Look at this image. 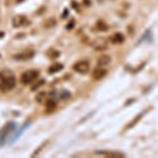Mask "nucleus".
I'll list each match as a JSON object with an SVG mask.
<instances>
[{
    "instance_id": "f257e3e1",
    "label": "nucleus",
    "mask_w": 158,
    "mask_h": 158,
    "mask_svg": "<svg viewBox=\"0 0 158 158\" xmlns=\"http://www.w3.org/2000/svg\"><path fill=\"white\" fill-rule=\"evenodd\" d=\"M16 128H17V124L13 121H10L0 129V147L4 146L7 138L11 136V134L14 131H16Z\"/></svg>"
},
{
    "instance_id": "f03ea898",
    "label": "nucleus",
    "mask_w": 158,
    "mask_h": 158,
    "mask_svg": "<svg viewBox=\"0 0 158 158\" xmlns=\"http://www.w3.org/2000/svg\"><path fill=\"white\" fill-rule=\"evenodd\" d=\"M39 76V72L37 70H29L23 74H21L20 76V81H21L22 85H27L30 83H33Z\"/></svg>"
},
{
    "instance_id": "7ed1b4c3",
    "label": "nucleus",
    "mask_w": 158,
    "mask_h": 158,
    "mask_svg": "<svg viewBox=\"0 0 158 158\" xmlns=\"http://www.w3.org/2000/svg\"><path fill=\"white\" fill-rule=\"evenodd\" d=\"M92 47L97 51H104L108 49L109 47V42L108 39L104 37H99V38H95L94 41L92 42Z\"/></svg>"
},
{
    "instance_id": "20e7f679",
    "label": "nucleus",
    "mask_w": 158,
    "mask_h": 158,
    "mask_svg": "<svg viewBox=\"0 0 158 158\" xmlns=\"http://www.w3.org/2000/svg\"><path fill=\"white\" fill-rule=\"evenodd\" d=\"M73 69L76 71V72L80 73V74H85L90 70V63L85 60L77 61V62L73 65Z\"/></svg>"
},
{
    "instance_id": "39448f33",
    "label": "nucleus",
    "mask_w": 158,
    "mask_h": 158,
    "mask_svg": "<svg viewBox=\"0 0 158 158\" xmlns=\"http://www.w3.org/2000/svg\"><path fill=\"white\" fill-rule=\"evenodd\" d=\"M27 22L29 21H27V17L23 16V15H17V16H15L12 20V24L14 27H22V25L27 24Z\"/></svg>"
},
{
    "instance_id": "423d86ee",
    "label": "nucleus",
    "mask_w": 158,
    "mask_h": 158,
    "mask_svg": "<svg viewBox=\"0 0 158 158\" xmlns=\"http://www.w3.org/2000/svg\"><path fill=\"white\" fill-rule=\"evenodd\" d=\"M35 55V52L32 50H27L25 52H22V53H19V54H16L14 56V58L16 60H29V59H32Z\"/></svg>"
},
{
    "instance_id": "0eeeda50",
    "label": "nucleus",
    "mask_w": 158,
    "mask_h": 158,
    "mask_svg": "<svg viewBox=\"0 0 158 158\" xmlns=\"http://www.w3.org/2000/svg\"><path fill=\"white\" fill-rule=\"evenodd\" d=\"M106 75V71L101 67H98L97 69H95V70L93 71V73H92L93 79H95V80H100V79H102Z\"/></svg>"
},
{
    "instance_id": "6e6552de",
    "label": "nucleus",
    "mask_w": 158,
    "mask_h": 158,
    "mask_svg": "<svg viewBox=\"0 0 158 158\" xmlns=\"http://www.w3.org/2000/svg\"><path fill=\"white\" fill-rule=\"evenodd\" d=\"M111 56H109V55H102V56H100V57L97 59V64H98V67H106V65H109L110 63H111Z\"/></svg>"
},
{
    "instance_id": "1a4fd4ad",
    "label": "nucleus",
    "mask_w": 158,
    "mask_h": 158,
    "mask_svg": "<svg viewBox=\"0 0 158 158\" xmlns=\"http://www.w3.org/2000/svg\"><path fill=\"white\" fill-rule=\"evenodd\" d=\"M15 85H16V78H15L12 74H9V76H7V80H6V90H4V92L13 90V89L15 88Z\"/></svg>"
},
{
    "instance_id": "9d476101",
    "label": "nucleus",
    "mask_w": 158,
    "mask_h": 158,
    "mask_svg": "<svg viewBox=\"0 0 158 158\" xmlns=\"http://www.w3.org/2000/svg\"><path fill=\"white\" fill-rule=\"evenodd\" d=\"M110 40H111L113 43L119 44V43H122L124 41V36L121 34V33H115V34H113L111 37H110Z\"/></svg>"
},
{
    "instance_id": "9b49d317",
    "label": "nucleus",
    "mask_w": 158,
    "mask_h": 158,
    "mask_svg": "<svg viewBox=\"0 0 158 158\" xmlns=\"http://www.w3.org/2000/svg\"><path fill=\"white\" fill-rule=\"evenodd\" d=\"M56 106H57V102H56V100L54 98H50L49 100L47 101V103H45L47 111H49V112L54 111V110L56 109Z\"/></svg>"
},
{
    "instance_id": "f8f14e48",
    "label": "nucleus",
    "mask_w": 158,
    "mask_h": 158,
    "mask_svg": "<svg viewBox=\"0 0 158 158\" xmlns=\"http://www.w3.org/2000/svg\"><path fill=\"white\" fill-rule=\"evenodd\" d=\"M63 69V65L61 64V63H53L52 65L49 68V73L50 74H55L57 72H59V71H61Z\"/></svg>"
},
{
    "instance_id": "ddd939ff",
    "label": "nucleus",
    "mask_w": 158,
    "mask_h": 158,
    "mask_svg": "<svg viewBox=\"0 0 158 158\" xmlns=\"http://www.w3.org/2000/svg\"><path fill=\"white\" fill-rule=\"evenodd\" d=\"M98 154L100 155H104V156H108V157H118V158H121L123 157V154H121V153H116V152H97Z\"/></svg>"
},
{
    "instance_id": "4468645a",
    "label": "nucleus",
    "mask_w": 158,
    "mask_h": 158,
    "mask_svg": "<svg viewBox=\"0 0 158 158\" xmlns=\"http://www.w3.org/2000/svg\"><path fill=\"white\" fill-rule=\"evenodd\" d=\"M96 29H97L99 32H106V31H108L109 27L104 21L99 20V21H97V23H96Z\"/></svg>"
},
{
    "instance_id": "2eb2a0df",
    "label": "nucleus",
    "mask_w": 158,
    "mask_h": 158,
    "mask_svg": "<svg viewBox=\"0 0 158 158\" xmlns=\"http://www.w3.org/2000/svg\"><path fill=\"white\" fill-rule=\"evenodd\" d=\"M7 76H9V75H4L3 73H0V90L3 91V92H4V90H6Z\"/></svg>"
},
{
    "instance_id": "dca6fc26",
    "label": "nucleus",
    "mask_w": 158,
    "mask_h": 158,
    "mask_svg": "<svg viewBox=\"0 0 158 158\" xmlns=\"http://www.w3.org/2000/svg\"><path fill=\"white\" fill-rule=\"evenodd\" d=\"M56 23H57V21H56L54 18H49L43 22V27H44L45 29H51V27H54Z\"/></svg>"
},
{
    "instance_id": "f3484780",
    "label": "nucleus",
    "mask_w": 158,
    "mask_h": 158,
    "mask_svg": "<svg viewBox=\"0 0 158 158\" xmlns=\"http://www.w3.org/2000/svg\"><path fill=\"white\" fill-rule=\"evenodd\" d=\"M44 85V79H41V80H39V81H34L33 82V85H32V88H31V90L32 91H36V90H38V89L40 88L41 85Z\"/></svg>"
},
{
    "instance_id": "a211bd4d",
    "label": "nucleus",
    "mask_w": 158,
    "mask_h": 158,
    "mask_svg": "<svg viewBox=\"0 0 158 158\" xmlns=\"http://www.w3.org/2000/svg\"><path fill=\"white\" fill-rule=\"evenodd\" d=\"M45 96H47V94L45 93H40V94H38V95L36 96V101L37 102H43V100H44V98H45Z\"/></svg>"
},
{
    "instance_id": "6ab92c4d",
    "label": "nucleus",
    "mask_w": 158,
    "mask_h": 158,
    "mask_svg": "<svg viewBox=\"0 0 158 158\" xmlns=\"http://www.w3.org/2000/svg\"><path fill=\"white\" fill-rule=\"evenodd\" d=\"M74 27H75V20H71V21L67 24V27H67V30H72Z\"/></svg>"
},
{
    "instance_id": "aec40b11",
    "label": "nucleus",
    "mask_w": 158,
    "mask_h": 158,
    "mask_svg": "<svg viewBox=\"0 0 158 158\" xmlns=\"http://www.w3.org/2000/svg\"><path fill=\"white\" fill-rule=\"evenodd\" d=\"M52 54L50 53V56H51V58H56V57H58V55H59V52H57V51H52Z\"/></svg>"
},
{
    "instance_id": "412c9836",
    "label": "nucleus",
    "mask_w": 158,
    "mask_h": 158,
    "mask_svg": "<svg viewBox=\"0 0 158 158\" xmlns=\"http://www.w3.org/2000/svg\"><path fill=\"white\" fill-rule=\"evenodd\" d=\"M67 97H70V93H68V92H63L62 95H61V98H62V99H68Z\"/></svg>"
},
{
    "instance_id": "4be33fe9",
    "label": "nucleus",
    "mask_w": 158,
    "mask_h": 158,
    "mask_svg": "<svg viewBox=\"0 0 158 158\" xmlns=\"http://www.w3.org/2000/svg\"><path fill=\"white\" fill-rule=\"evenodd\" d=\"M68 13H69L68 10H64V12H63V15H62V18H64V17L68 16Z\"/></svg>"
},
{
    "instance_id": "5701e85b",
    "label": "nucleus",
    "mask_w": 158,
    "mask_h": 158,
    "mask_svg": "<svg viewBox=\"0 0 158 158\" xmlns=\"http://www.w3.org/2000/svg\"><path fill=\"white\" fill-rule=\"evenodd\" d=\"M83 1H85V3L86 6H91V1H90V0H83Z\"/></svg>"
},
{
    "instance_id": "b1692460",
    "label": "nucleus",
    "mask_w": 158,
    "mask_h": 158,
    "mask_svg": "<svg viewBox=\"0 0 158 158\" xmlns=\"http://www.w3.org/2000/svg\"><path fill=\"white\" fill-rule=\"evenodd\" d=\"M16 1V3H21L22 1H24V0H15Z\"/></svg>"
}]
</instances>
